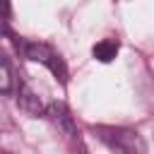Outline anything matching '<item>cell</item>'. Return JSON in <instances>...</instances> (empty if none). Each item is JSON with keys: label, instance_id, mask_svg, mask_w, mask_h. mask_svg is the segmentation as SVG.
<instances>
[{"label": "cell", "instance_id": "1", "mask_svg": "<svg viewBox=\"0 0 154 154\" xmlns=\"http://www.w3.org/2000/svg\"><path fill=\"white\" fill-rule=\"evenodd\" d=\"M26 58L29 60H36V63H43L51 72L60 75V79H65V65L60 60V55L46 46V43H26Z\"/></svg>", "mask_w": 154, "mask_h": 154}, {"label": "cell", "instance_id": "2", "mask_svg": "<svg viewBox=\"0 0 154 154\" xmlns=\"http://www.w3.org/2000/svg\"><path fill=\"white\" fill-rule=\"evenodd\" d=\"M91 55H94L99 63H111V60L118 55V43L111 41V38H103V41H99V43L91 48Z\"/></svg>", "mask_w": 154, "mask_h": 154}, {"label": "cell", "instance_id": "3", "mask_svg": "<svg viewBox=\"0 0 154 154\" xmlns=\"http://www.w3.org/2000/svg\"><path fill=\"white\" fill-rule=\"evenodd\" d=\"M10 91H12V70L5 53H0V94H10Z\"/></svg>", "mask_w": 154, "mask_h": 154}]
</instances>
